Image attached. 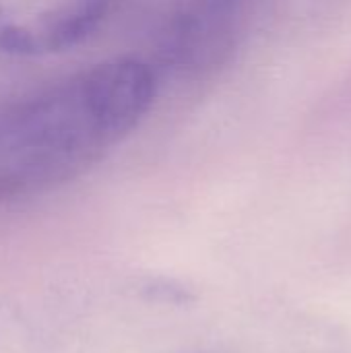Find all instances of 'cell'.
<instances>
[{"label":"cell","instance_id":"6da1fadb","mask_svg":"<svg viewBox=\"0 0 351 353\" xmlns=\"http://www.w3.org/2000/svg\"><path fill=\"white\" fill-rule=\"evenodd\" d=\"M157 72L112 58L0 110V205L58 188L97 165L151 112Z\"/></svg>","mask_w":351,"mask_h":353},{"label":"cell","instance_id":"7a4b0ae2","mask_svg":"<svg viewBox=\"0 0 351 353\" xmlns=\"http://www.w3.org/2000/svg\"><path fill=\"white\" fill-rule=\"evenodd\" d=\"M114 0H0V54L39 58L87 39Z\"/></svg>","mask_w":351,"mask_h":353},{"label":"cell","instance_id":"3957f363","mask_svg":"<svg viewBox=\"0 0 351 353\" xmlns=\"http://www.w3.org/2000/svg\"><path fill=\"white\" fill-rule=\"evenodd\" d=\"M248 0H182L163 43L176 70H205L221 64L238 43Z\"/></svg>","mask_w":351,"mask_h":353}]
</instances>
